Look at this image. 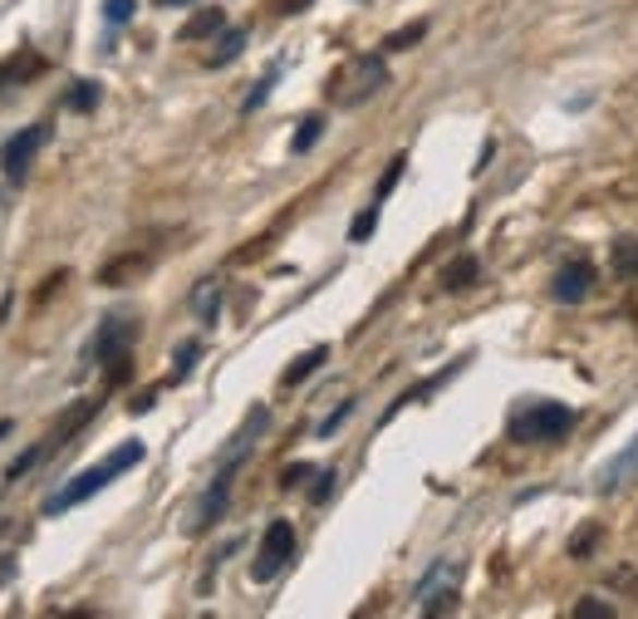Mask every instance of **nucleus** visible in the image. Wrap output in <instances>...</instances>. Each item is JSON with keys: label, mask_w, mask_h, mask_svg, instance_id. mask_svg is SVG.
<instances>
[{"label": "nucleus", "mask_w": 638, "mask_h": 619, "mask_svg": "<svg viewBox=\"0 0 638 619\" xmlns=\"http://www.w3.org/2000/svg\"><path fill=\"white\" fill-rule=\"evenodd\" d=\"M143 457H147V448H143V442H123V448H118V452H108L104 462H94V467H84V472H79V477L69 481L64 491H55V497L45 501V516H59V511L79 507V501H88V497H94V491H104L108 481H113V477H123V472H128V467H137V462H143Z\"/></svg>", "instance_id": "1"}, {"label": "nucleus", "mask_w": 638, "mask_h": 619, "mask_svg": "<svg viewBox=\"0 0 638 619\" xmlns=\"http://www.w3.org/2000/svg\"><path fill=\"white\" fill-rule=\"evenodd\" d=\"M569 428H575V408H565V403H530V408H520L510 418L506 432H510V442L535 448V442H559Z\"/></svg>", "instance_id": "2"}, {"label": "nucleus", "mask_w": 638, "mask_h": 619, "mask_svg": "<svg viewBox=\"0 0 638 619\" xmlns=\"http://www.w3.org/2000/svg\"><path fill=\"white\" fill-rule=\"evenodd\" d=\"M383 84H388L383 59L378 55H359V59H349V64L329 79V98H334V104H344V108H353V104H363V98L378 94Z\"/></svg>", "instance_id": "3"}, {"label": "nucleus", "mask_w": 638, "mask_h": 619, "mask_svg": "<svg viewBox=\"0 0 638 619\" xmlns=\"http://www.w3.org/2000/svg\"><path fill=\"white\" fill-rule=\"evenodd\" d=\"M290 560H294V526L290 521H270L261 536V550H255V560H251V580L265 585V580H275Z\"/></svg>", "instance_id": "4"}, {"label": "nucleus", "mask_w": 638, "mask_h": 619, "mask_svg": "<svg viewBox=\"0 0 638 619\" xmlns=\"http://www.w3.org/2000/svg\"><path fill=\"white\" fill-rule=\"evenodd\" d=\"M45 138H49V128H45V123L20 128V133L10 138L5 147H0V167H5L10 177H25V172H29V163H35V153L45 147Z\"/></svg>", "instance_id": "5"}, {"label": "nucleus", "mask_w": 638, "mask_h": 619, "mask_svg": "<svg viewBox=\"0 0 638 619\" xmlns=\"http://www.w3.org/2000/svg\"><path fill=\"white\" fill-rule=\"evenodd\" d=\"M589 290H594V265L589 261H569L555 271V281H550V295H555L559 305H579L589 300Z\"/></svg>", "instance_id": "6"}, {"label": "nucleus", "mask_w": 638, "mask_h": 619, "mask_svg": "<svg viewBox=\"0 0 638 619\" xmlns=\"http://www.w3.org/2000/svg\"><path fill=\"white\" fill-rule=\"evenodd\" d=\"M133 340H137V324L133 320H123V314H113V320L98 330V340H94V354L98 359H118V354H133Z\"/></svg>", "instance_id": "7"}, {"label": "nucleus", "mask_w": 638, "mask_h": 619, "mask_svg": "<svg viewBox=\"0 0 638 619\" xmlns=\"http://www.w3.org/2000/svg\"><path fill=\"white\" fill-rule=\"evenodd\" d=\"M628 477H638V438L628 442L624 452H618L609 467H599V491H618V487H628Z\"/></svg>", "instance_id": "8"}, {"label": "nucleus", "mask_w": 638, "mask_h": 619, "mask_svg": "<svg viewBox=\"0 0 638 619\" xmlns=\"http://www.w3.org/2000/svg\"><path fill=\"white\" fill-rule=\"evenodd\" d=\"M153 265V255H143V251H128V255H118V261H108L104 271H98V285H133L137 275Z\"/></svg>", "instance_id": "9"}, {"label": "nucleus", "mask_w": 638, "mask_h": 619, "mask_svg": "<svg viewBox=\"0 0 638 619\" xmlns=\"http://www.w3.org/2000/svg\"><path fill=\"white\" fill-rule=\"evenodd\" d=\"M39 69H45V59H39L35 49H15L10 59H0V94H5L10 84H25V79H35Z\"/></svg>", "instance_id": "10"}, {"label": "nucleus", "mask_w": 638, "mask_h": 619, "mask_svg": "<svg viewBox=\"0 0 638 619\" xmlns=\"http://www.w3.org/2000/svg\"><path fill=\"white\" fill-rule=\"evenodd\" d=\"M477 281H481L477 255H457V261L442 265V290H471Z\"/></svg>", "instance_id": "11"}, {"label": "nucleus", "mask_w": 638, "mask_h": 619, "mask_svg": "<svg viewBox=\"0 0 638 619\" xmlns=\"http://www.w3.org/2000/svg\"><path fill=\"white\" fill-rule=\"evenodd\" d=\"M609 271L618 281H638V236H624V241L609 246Z\"/></svg>", "instance_id": "12"}, {"label": "nucleus", "mask_w": 638, "mask_h": 619, "mask_svg": "<svg viewBox=\"0 0 638 619\" xmlns=\"http://www.w3.org/2000/svg\"><path fill=\"white\" fill-rule=\"evenodd\" d=\"M94 413H98V398H79V403H74V408H69V413H64V418H59V422H55V438H49V442H69V438H74V432H79V428H84V422H88V418H94Z\"/></svg>", "instance_id": "13"}, {"label": "nucleus", "mask_w": 638, "mask_h": 619, "mask_svg": "<svg viewBox=\"0 0 638 619\" xmlns=\"http://www.w3.org/2000/svg\"><path fill=\"white\" fill-rule=\"evenodd\" d=\"M324 359H329V344H314V349H304V354H300V359H294V364H290V369H285V373H280V383H285V389H294V383H304V379H310V373H314V369H320V364H324Z\"/></svg>", "instance_id": "14"}, {"label": "nucleus", "mask_w": 638, "mask_h": 619, "mask_svg": "<svg viewBox=\"0 0 638 619\" xmlns=\"http://www.w3.org/2000/svg\"><path fill=\"white\" fill-rule=\"evenodd\" d=\"M216 29H226L221 10H196V15L186 20L182 29H177V39H206V35H216Z\"/></svg>", "instance_id": "15"}, {"label": "nucleus", "mask_w": 638, "mask_h": 619, "mask_svg": "<svg viewBox=\"0 0 638 619\" xmlns=\"http://www.w3.org/2000/svg\"><path fill=\"white\" fill-rule=\"evenodd\" d=\"M241 49H245V29H226L221 45H216L212 55H206V64H231V59L241 55Z\"/></svg>", "instance_id": "16"}, {"label": "nucleus", "mask_w": 638, "mask_h": 619, "mask_svg": "<svg viewBox=\"0 0 638 619\" xmlns=\"http://www.w3.org/2000/svg\"><path fill=\"white\" fill-rule=\"evenodd\" d=\"M64 104L74 108V114H88V108H98V84H94V79H79V84L69 88Z\"/></svg>", "instance_id": "17"}, {"label": "nucleus", "mask_w": 638, "mask_h": 619, "mask_svg": "<svg viewBox=\"0 0 638 619\" xmlns=\"http://www.w3.org/2000/svg\"><path fill=\"white\" fill-rule=\"evenodd\" d=\"M422 35H428V25H422V20H418V25H402V29H393V35L383 39V49H388V55H393V49H408V45H418Z\"/></svg>", "instance_id": "18"}, {"label": "nucleus", "mask_w": 638, "mask_h": 619, "mask_svg": "<svg viewBox=\"0 0 638 619\" xmlns=\"http://www.w3.org/2000/svg\"><path fill=\"white\" fill-rule=\"evenodd\" d=\"M373 226H378V202H373V206H363V212L353 216L349 236H353V241H369V236H373Z\"/></svg>", "instance_id": "19"}, {"label": "nucleus", "mask_w": 638, "mask_h": 619, "mask_svg": "<svg viewBox=\"0 0 638 619\" xmlns=\"http://www.w3.org/2000/svg\"><path fill=\"white\" fill-rule=\"evenodd\" d=\"M320 128H324L320 118H304V123H300V133H294V143H290L294 153H310V147L320 143Z\"/></svg>", "instance_id": "20"}, {"label": "nucleus", "mask_w": 638, "mask_h": 619, "mask_svg": "<svg viewBox=\"0 0 638 619\" xmlns=\"http://www.w3.org/2000/svg\"><path fill=\"white\" fill-rule=\"evenodd\" d=\"M402 167H408V157H393V163H388V172H383V182H378V192H373V202H383V197H388L393 192V187H398V177H402Z\"/></svg>", "instance_id": "21"}, {"label": "nucleus", "mask_w": 638, "mask_h": 619, "mask_svg": "<svg viewBox=\"0 0 638 619\" xmlns=\"http://www.w3.org/2000/svg\"><path fill=\"white\" fill-rule=\"evenodd\" d=\"M575 619H614V605H604V599H579L575 605Z\"/></svg>", "instance_id": "22"}, {"label": "nucleus", "mask_w": 638, "mask_h": 619, "mask_svg": "<svg viewBox=\"0 0 638 619\" xmlns=\"http://www.w3.org/2000/svg\"><path fill=\"white\" fill-rule=\"evenodd\" d=\"M447 609H457V590H437L422 599V615H447Z\"/></svg>", "instance_id": "23"}, {"label": "nucleus", "mask_w": 638, "mask_h": 619, "mask_svg": "<svg viewBox=\"0 0 638 619\" xmlns=\"http://www.w3.org/2000/svg\"><path fill=\"white\" fill-rule=\"evenodd\" d=\"M133 10H137V0H104L108 25H128V20H133Z\"/></svg>", "instance_id": "24"}, {"label": "nucleus", "mask_w": 638, "mask_h": 619, "mask_svg": "<svg viewBox=\"0 0 638 619\" xmlns=\"http://www.w3.org/2000/svg\"><path fill=\"white\" fill-rule=\"evenodd\" d=\"M128 373H133V354H118V359H108V389L128 383Z\"/></svg>", "instance_id": "25"}, {"label": "nucleus", "mask_w": 638, "mask_h": 619, "mask_svg": "<svg viewBox=\"0 0 638 619\" xmlns=\"http://www.w3.org/2000/svg\"><path fill=\"white\" fill-rule=\"evenodd\" d=\"M196 354H202V344H196V340H186L182 349H177V373H172V379H186V373H192Z\"/></svg>", "instance_id": "26"}, {"label": "nucleus", "mask_w": 638, "mask_h": 619, "mask_svg": "<svg viewBox=\"0 0 638 619\" xmlns=\"http://www.w3.org/2000/svg\"><path fill=\"white\" fill-rule=\"evenodd\" d=\"M609 585H614V590H624V595L628 599H638V570H614V575H609Z\"/></svg>", "instance_id": "27"}, {"label": "nucleus", "mask_w": 638, "mask_h": 619, "mask_svg": "<svg viewBox=\"0 0 638 619\" xmlns=\"http://www.w3.org/2000/svg\"><path fill=\"white\" fill-rule=\"evenodd\" d=\"M304 477H314V467H310V462H290V467H285V472H280V487H285V491H290V487H300V481H304Z\"/></svg>", "instance_id": "28"}, {"label": "nucleus", "mask_w": 638, "mask_h": 619, "mask_svg": "<svg viewBox=\"0 0 638 619\" xmlns=\"http://www.w3.org/2000/svg\"><path fill=\"white\" fill-rule=\"evenodd\" d=\"M39 457H45V448H29V452H25V457H15V462H10V472H5V477H10V481H15V477H25V472H29V467H35V462H39Z\"/></svg>", "instance_id": "29"}, {"label": "nucleus", "mask_w": 638, "mask_h": 619, "mask_svg": "<svg viewBox=\"0 0 638 619\" xmlns=\"http://www.w3.org/2000/svg\"><path fill=\"white\" fill-rule=\"evenodd\" d=\"M594 540H599V531H594V526H589V531H585V536H575V540H569V556H575V560H585V556H589V550H594Z\"/></svg>", "instance_id": "30"}, {"label": "nucleus", "mask_w": 638, "mask_h": 619, "mask_svg": "<svg viewBox=\"0 0 638 619\" xmlns=\"http://www.w3.org/2000/svg\"><path fill=\"white\" fill-rule=\"evenodd\" d=\"M349 413H353V403H339V413H329V418L320 422V432H334V428H339L344 418H349Z\"/></svg>", "instance_id": "31"}, {"label": "nucleus", "mask_w": 638, "mask_h": 619, "mask_svg": "<svg viewBox=\"0 0 638 619\" xmlns=\"http://www.w3.org/2000/svg\"><path fill=\"white\" fill-rule=\"evenodd\" d=\"M153 403H157V389H147V393H137V398L128 403V413H147V408H153Z\"/></svg>", "instance_id": "32"}, {"label": "nucleus", "mask_w": 638, "mask_h": 619, "mask_svg": "<svg viewBox=\"0 0 638 619\" xmlns=\"http://www.w3.org/2000/svg\"><path fill=\"white\" fill-rule=\"evenodd\" d=\"M314 0H275V10H280V15H300V10H310Z\"/></svg>", "instance_id": "33"}, {"label": "nucleus", "mask_w": 638, "mask_h": 619, "mask_svg": "<svg viewBox=\"0 0 638 619\" xmlns=\"http://www.w3.org/2000/svg\"><path fill=\"white\" fill-rule=\"evenodd\" d=\"M334 491V472H320V487H314V501H324Z\"/></svg>", "instance_id": "34"}, {"label": "nucleus", "mask_w": 638, "mask_h": 619, "mask_svg": "<svg viewBox=\"0 0 638 619\" xmlns=\"http://www.w3.org/2000/svg\"><path fill=\"white\" fill-rule=\"evenodd\" d=\"M162 5H186V0H162Z\"/></svg>", "instance_id": "35"}]
</instances>
